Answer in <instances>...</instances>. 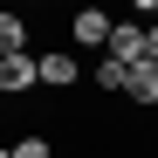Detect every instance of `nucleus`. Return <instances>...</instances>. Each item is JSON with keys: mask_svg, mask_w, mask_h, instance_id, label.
Segmentation results:
<instances>
[{"mask_svg": "<svg viewBox=\"0 0 158 158\" xmlns=\"http://www.w3.org/2000/svg\"><path fill=\"white\" fill-rule=\"evenodd\" d=\"M7 151H14V158H55V144H48L41 131H21V138H14Z\"/></svg>", "mask_w": 158, "mask_h": 158, "instance_id": "8", "label": "nucleus"}, {"mask_svg": "<svg viewBox=\"0 0 158 158\" xmlns=\"http://www.w3.org/2000/svg\"><path fill=\"white\" fill-rule=\"evenodd\" d=\"M110 28H117V21H110V7L83 0V7L69 14V48H96V55H103V48H110Z\"/></svg>", "mask_w": 158, "mask_h": 158, "instance_id": "1", "label": "nucleus"}, {"mask_svg": "<svg viewBox=\"0 0 158 158\" xmlns=\"http://www.w3.org/2000/svg\"><path fill=\"white\" fill-rule=\"evenodd\" d=\"M110 62H124V69H138V62H151V21H117L110 28V48H103Z\"/></svg>", "mask_w": 158, "mask_h": 158, "instance_id": "2", "label": "nucleus"}, {"mask_svg": "<svg viewBox=\"0 0 158 158\" xmlns=\"http://www.w3.org/2000/svg\"><path fill=\"white\" fill-rule=\"evenodd\" d=\"M131 103H138V110H158V62L131 69Z\"/></svg>", "mask_w": 158, "mask_h": 158, "instance_id": "7", "label": "nucleus"}, {"mask_svg": "<svg viewBox=\"0 0 158 158\" xmlns=\"http://www.w3.org/2000/svg\"><path fill=\"white\" fill-rule=\"evenodd\" d=\"M0 158H14V151H7V144H0Z\"/></svg>", "mask_w": 158, "mask_h": 158, "instance_id": "10", "label": "nucleus"}, {"mask_svg": "<svg viewBox=\"0 0 158 158\" xmlns=\"http://www.w3.org/2000/svg\"><path fill=\"white\" fill-rule=\"evenodd\" d=\"M76 83H83L76 48H41V89H76Z\"/></svg>", "mask_w": 158, "mask_h": 158, "instance_id": "3", "label": "nucleus"}, {"mask_svg": "<svg viewBox=\"0 0 158 158\" xmlns=\"http://www.w3.org/2000/svg\"><path fill=\"white\" fill-rule=\"evenodd\" d=\"M41 89V55L28 48V55H7V69H0V96H28Z\"/></svg>", "mask_w": 158, "mask_h": 158, "instance_id": "4", "label": "nucleus"}, {"mask_svg": "<svg viewBox=\"0 0 158 158\" xmlns=\"http://www.w3.org/2000/svg\"><path fill=\"white\" fill-rule=\"evenodd\" d=\"M89 89H103V96H131V69L110 62V55H96V62H89Z\"/></svg>", "mask_w": 158, "mask_h": 158, "instance_id": "5", "label": "nucleus"}, {"mask_svg": "<svg viewBox=\"0 0 158 158\" xmlns=\"http://www.w3.org/2000/svg\"><path fill=\"white\" fill-rule=\"evenodd\" d=\"M131 21H158V0H131Z\"/></svg>", "mask_w": 158, "mask_h": 158, "instance_id": "9", "label": "nucleus"}, {"mask_svg": "<svg viewBox=\"0 0 158 158\" xmlns=\"http://www.w3.org/2000/svg\"><path fill=\"white\" fill-rule=\"evenodd\" d=\"M28 35H35L28 21H21L14 7H0V55H28Z\"/></svg>", "mask_w": 158, "mask_h": 158, "instance_id": "6", "label": "nucleus"}, {"mask_svg": "<svg viewBox=\"0 0 158 158\" xmlns=\"http://www.w3.org/2000/svg\"><path fill=\"white\" fill-rule=\"evenodd\" d=\"M35 7H41V0H35Z\"/></svg>", "mask_w": 158, "mask_h": 158, "instance_id": "12", "label": "nucleus"}, {"mask_svg": "<svg viewBox=\"0 0 158 158\" xmlns=\"http://www.w3.org/2000/svg\"><path fill=\"white\" fill-rule=\"evenodd\" d=\"M0 69H7V55H0Z\"/></svg>", "mask_w": 158, "mask_h": 158, "instance_id": "11", "label": "nucleus"}]
</instances>
